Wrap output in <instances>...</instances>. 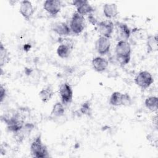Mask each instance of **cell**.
Instances as JSON below:
<instances>
[{
  "instance_id": "cell-1",
  "label": "cell",
  "mask_w": 158,
  "mask_h": 158,
  "mask_svg": "<svg viewBox=\"0 0 158 158\" xmlns=\"http://www.w3.org/2000/svg\"><path fill=\"white\" fill-rule=\"evenodd\" d=\"M115 52L116 59L120 65H125L129 63L131 59V48L128 41H118L116 44Z\"/></svg>"
},
{
  "instance_id": "cell-2",
  "label": "cell",
  "mask_w": 158,
  "mask_h": 158,
  "mask_svg": "<svg viewBox=\"0 0 158 158\" xmlns=\"http://www.w3.org/2000/svg\"><path fill=\"white\" fill-rule=\"evenodd\" d=\"M30 153L32 157L36 158H45L49 156L48 148L43 143L41 135H38L31 143Z\"/></svg>"
},
{
  "instance_id": "cell-3",
  "label": "cell",
  "mask_w": 158,
  "mask_h": 158,
  "mask_svg": "<svg viewBox=\"0 0 158 158\" xmlns=\"http://www.w3.org/2000/svg\"><path fill=\"white\" fill-rule=\"evenodd\" d=\"M153 82L154 79L151 73L146 70L139 72L135 78V84L143 89L149 88Z\"/></svg>"
},
{
  "instance_id": "cell-4",
  "label": "cell",
  "mask_w": 158,
  "mask_h": 158,
  "mask_svg": "<svg viewBox=\"0 0 158 158\" xmlns=\"http://www.w3.org/2000/svg\"><path fill=\"white\" fill-rule=\"evenodd\" d=\"M84 16L75 12L73 14L70 22V28L71 31L76 35L81 33L85 28Z\"/></svg>"
},
{
  "instance_id": "cell-5",
  "label": "cell",
  "mask_w": 158,
  "mask_h": 158,
  "mask_svg": "<svg viewBox=\"0 0 158 158\" xmlns=\"http://www.w3.org/2000/svg\"><path fill=\"white\" fill-rule=\"evenodd\" d=\"M59 93L61 102L64 105L70 104L73 98V90L71 86L67 83H64L59 86Z\"/></svg>"
},
{
  "instance_id": "cell-6",
  "label": "cell",
  "mask_w": 158,
  "mask_h": 158,
  "mask_svg": "<svg viewBox=\"0 0 158 158\" xmlns=\"http://www.w3.org/2000/svg\"><path fill=\"white\" fill-rule=\"evenodd\" d=\"M72 4L76 7V12L83 16L89 15L94 12L93 7L86 0H75L72 2Z\"/></svg>"
},
{
  "instance_id": "cell-7",
  "label": "cell",
  "mask_w": 158,
  "mask_h": 158,
  "mask_svg": "<svg viewBox=\"0 0 158 158\" xmlns=\"http://www.w3.org/2000/svg\"><path fill=\"white\" fill-rule=\"evenodd\" d=\"M110 41L109 38L100 36L95 43V49L101 56L106 54L110 50Z\"/></svg>"
},
{
  "instance_id": "cell-8",
  "label": "cell",
  "mask_w": 158,
  "mask_h": 158,
  "mask_svg": "<svg viewBox=\"0 0 158 158\" xmlns=\"http://www.w3.org/2000/svg\"><path fill=\"white\" fill-rule=\"evenodd\" d=\"M98 31L101 36L110 38L114 30V24L110 20L101 21L98 23Z\"/></svg>"
},
{
  "instance_id": "cell-9",
  "label": "cell",
  "mask_w": 158,
  "mask_h": 158,
  "mask_svg": "<svg viewBox=\"0 0 158 158\" xmlns=\"http://www.w3.org/2000/svg\"><path fill=\"white\" fill-rule=\"evenodd\" d=\"M61 7V1L59 0H46L43 4L44 9L52 16H56L60 12Z\"/></svg>"
},
{
  "instance_id": "cell-10",
  "label": "cell",
  "mask_w": 158,
  "mask_h": 158,
  "mask_svg": "<svg viewBox=\"0 0 158 158\" xmlns=\"http://www.w3.org/2000/svg\"><path fill=\"white\" fill-rule=\"evenodd\" d=\"M35 125L31 123H25L23 126L18 131L14 133L16 141L19 143H22L30 134Z\"/></svg>"
},
{
  "instance_id": "cell-11",
  "label": "cell",
  "mask_w": 158,
  "mask_h": 158,
  "mask_svg": "<svg viewBox=\"0 0 158 158\" xmlns=\"http://www.w3.org/2000/svg\"><path fill=\"white\" fill-rule=\"evenodd\" d=\"M19 12L25 20H30L35 12V9L30 1L24 0L20 2Z\"/></svg>"
},
{
  "instance_id": "cell-12",
  "label": "cell",
  "mask_w": 158,
  "mask_h": 158,
  "mask_svg": "<svg viewBox=\"0 0 158 158\" xmlns=\"http://www.w3.org/2000/svg\"><path fill=\"white\" fill-rule=\"evenodd\" d=\"M116 35L118 41H128L131 35V30L126 23L117 22L116 24Z\"/></svg>"
},
{
  "instance_id": "cell-13",
  "label": "cell",
  "mask_w": 158,
  "mask_h": 158,
  "mask_svg": "<svg viewBox=\"0 0 158 158\" xmlns=\"http://www.w3.org/2000/svg\"><path fill=\"white\" fill-rule=\"evenodd\" d=\"M52 30L61 36H68L72 32L70 27L66 23L62 22H55L52 25Z\"/></svg>"
},
{
  "instance_id": "cell-14",
  "label": "cell",
  "mask_w": 158,
  "mask_h": 158,
  "mask_svg": "<svg viewBox=\"0 0 158 158\" xmlns=\"http://www.w3.org/2000/svg\"><path fill=\"white\" fill-rule=\"evenodd\" d=\"M91 64L93 69L96 72H102L107 69L109 65V62L106 59L101 56H98L93 59Z\"/></svg>"
},
{
  "instance_id": "cell-15",
  "label": "cell",
  "mask_w": 158,
  "mask_h": 158,
  "mask_svg": "<svg viewBox=\"0 0 158 158\" xmlns=\"http://www.w3.org/2000/svg\"><path fill=\"white\" fill-rule=\"evenodd\" d=\"M103 13L106 17L112 19L118 14V7L115 3H106L103 6Z\"/></svg>"
},
{
  "instance_id": "cell-16",
  "label": "cell",
  "mask_w": 158,
  "mask_h": 158,
  "mask_svg": "<svg viewBox=\"0 0 158 158\" xmlns=\"http://www.w3.org/2000/svg\"><path fill=\"white\" fill-rule=\"evenodd\" d=\"M146 47L148 53L154 52L158 49V43H157V35H149L147 38L146 40Z\"/></svg>"
},
{
  "instance_id": "cell-17",
  "label": "cell",
  "mask_w": 158,
  "mask_h": 158,
  "mask_svg": "<svg viewBox=\"0 0 158 158\" xmlns=\"http://www.w3.org/2000/svg\"><path fill=\"white\" fill-rule=\"evenodd\" d=\"M54 95V91L51 87L47 86L43 88L39 93V96L41 101L44 103L48 102L50 101Z\"/></svg>"
},
{
  "instance_id": "cell-18",
  "label": "cell",
  "mask_w": 158,
  "mask_h": 158,
  "mask_svg": "<svg viewBox=\"0 0 158 158\" xmlns=\"http://www.w3.org/2000/svg\"><path fill=\"white\" fill-rule=\"evenodd\" d=\"M10 60V54L7 49L1 43L0 45V65L1 67L7 64Z\"/></svg>"
},
{
  "instance_id": "cell-19",
  "label": "cell",
  "mask_w": 158,
  "mask_h": 158,
  "mask_svg": "<svg viewBox=\"0 0 158 158\" xmlns=\"http://www.w3.org/2000/svg\"><path fill=\"white\" fill-rule=\"evenodd\" d=\"M144 105L146 107L152 112H156L157 110L158 99L157 96H149L144 101Z\"/></svg>"
},
{
  "instance_id": "cell-20",
  "label": "cell",
  "mask_w": 158,
  "mask_h": 158,
  "mask_svg": "<svg viewBox=\"0 0 158 158\" xmlns=\"http://www.w3.org/2000/svg\"><path fill=\"white\" fill-rule=\"evenodd\" d=\"M72 49L64 44H60L57 48V54L61 58H67L72 51Z\"/></svg>"
},
{
  "instance_id": "cell-21",
  "label": "cell",
  "mask_w": 158,
  "mask_h": 158,
  "mask_svg": "<svg viewBox=\"0 0 158 158\" xmlns=\"http://www.w3.org/2000/svg\"><path fill=\"white\" fill-rule=\"evenodd\" d=\"M122 93L118 91L112 93L109 98V104L113 106H122Z\"/></svg>"
},
{
  "instance_id": "cell-22",
  "label": "cell",
  "mask_w": 158,
  "mask_h": 158,
  "mask_svg": "<svg viewBox=\"0 0 158 158\" xmlns=\"http://www.w3.org/2000/svg\"><path fill=\"white\" fill-rule=\"evenodd\" d=\"M65 108L64 105L60 102H56L52 109L51 114L56 117H61L64 114Z\"/></svg>"
},
{
  "instance_id": "cell-23",
  "label": "cell",
  "mask_w": 158,
  "mask_h": 158,
  "mask_svg": "<svg viewBox=\"0 0 158 158\" xmlns=\"http://www.w3.org/2000/svg\"><path fill=\"white\" fill-rule=\"evenodd\" d=\"M80 111L82 114L89 116L91 114V108L89 102L86 101L83 102L80 106Z\"/></svg>"
},
{
  "instance_id": "cell-24",
  "label": "cell",
  "mask_w": 158,
  "mask_h": 158,
  "mask_svg": "<svg viewBox=\"0 0 158 158\" xmlns=\"http://www.w3.org/2000/svg\"><path fill=\"white\" fill-rule=\"evenodd\" d=\"M59 42L60 43V44L66 45V46L70 47L72 49H73V48L74 43H73V40L72 39H70V38L60 37L59 38Z\"/></svg>"
},
{
  "instance_id": "cell-25",
  "label": "cell",
  "mask_w": 158,
  "mask_h": 158,
  "mask_svg": "<svg viewBox=\"0 0 158 158\" xmlns=\"http://www.w3.org/2000/svg\"><path fill=\"white\" fill-rule=\"evenodd\" d=\"M132 102L131 98L128 93H122V106H130Z\"/></svg>"
},
{
  "instance_id": "cell-26",
  "label": "cell",
  "mask_w": 158,
  "mask_h": 158,
  "mask_svg": "<svg viewBox=\"0 0 158 158\" xmlns=\"http://www.w3.org/2000/svg\"><path fill=\"white\" fill-rule=\"evenodd\" d=\"M6 96V88L2 85H1V88H0V99H1V102L5 99Z\"/></svg>"
},
{
  "instance_id": "cell-27",
  "label": "cell",
  "mask_w": 158,
  "mask_h": 158,
  "mask_svg": "<svg viewBox=\"0 0 158 158\" xmlns=\"http://www.w3.org/2000/svg\"><path fill=\"white\" fill-rule=\"evenodd\" d=\"M89 15V16H88V19H89V22H90L92 24L95 25V24L97 23V20H96V19L94 18V17L93 15L92 14H89V15Z\"/></svg>"
}]
</instances>
